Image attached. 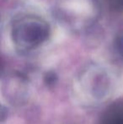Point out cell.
Segmentation results:
<instances>
[{
	"label": "cell",
	"instance_id": "cell-1",
	"mask_svg": "<svg viewBox=\"0 0 123 124\" xmlns=\"http://www.w3.org/2000/svg\"><path fill=\"white\" fill-rule=\"evenodd\" d=\"M48 34L47 26L38 20H25L13 29V37L18 46L31 48L46 40Z\"/></svg>",
	"mask_w": 123,
	"mask_h": 124
},
{
	"label": "cell",
	"instance_id": "cell-2",
	"mask_svg": "<svg viewBox=\"0 0 123 124\" xmlns=\"http://www.w3.org/2000/svg\"><path fill=\"white\" fill-rule=\"evenodd\" d=\"M100 124H123V103L114 105L107 109Z\"/></svg>",
	"mask_w": 123,
	"mask_h": 124
},
{
	"label": "cell",
	"instance_id": "cell-3",
	"mask_svg": "<svg viewBox=\"0 0 123 124\" xmlns=\"http://www.w3.org/2000/svg\"><path fill=\"white\" fill-rule=\"evenodd\" d=\"M116 46L118 52L123 57V32L121 33L116 40Z\"/></svg>",
	"mask_w": 123,
	"mask_h": 124
},
{
	"label": "cell",
	"instance_id": "cell-4",
	"mask_svg": "<svg viewBox=\"0 0 123 124\" xmlns=\"http://www.w3.org/2000/svg\"><path fill=\"white\" fill-rule=\"evenodd\" d=\"M109 3L115 9H123V0H109Z\"/></svg>",
	"mask_w": 123,
	"mask_h": 124
}]
</instances>
